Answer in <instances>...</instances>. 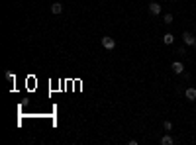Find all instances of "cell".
Here are the masks:
<instances>
[{"label": "cell", "mask_w": 196, "mask_h": 145, "mask_svg": "<svg viewBox=\"0 0 196 145\" xmlns=\"http://www.w3.org/2000/svg\"><path fill=\"white\" fill-rule=\"evenodd\" d=\"M163 127H165V131H171V130H173V124H171L169 120H167V122L163 124Z\"/></svg>", "instance_id": "cell-10"}, {"label": "cell", "mask_w": 196, "mask_h": 145, "mask_svg": "<svg viewBox=\"0 0 196 145\" xmlns=\"http://www.w3.org/2000/svg\"><path fill=\"white\" fill-rule=\"evenodd\" d=\"M182 39H184L186 45H190V47H196V37L190 34V31H182Z\"/></svg>", "instance_id": "cell-2"}, {"label": "cell", "mask_w": 196, "mask_h": 145, "mask_svg": "<svg viewBox=\"0 0 196 145\" xmlns=\"http://www.w3.org/2000/svg\"><path fill=\"white\" fill-rule=\"evenodd\" d=\"M171 69H173L174 74H182V73H184V65H182L181 61H174V63L171 65Z\"/></svg>", "instance_id": "cell-3"}, {"label": "cell", "mask_w": 196, "mask_h": 145, "mask_svg": "<svg viewBox=\"0 0 196 145\" xmlns=\"http://www.w3.org/2000/svg\"><path fill=\"white\" fill-rule=\"evenodd\" d=\"M6 78H8V81H12V82H14V73H10V71H6Z\"/></svg>", "instance_id": "cell-11"}, {"label": "cell", "mask_w": 196, "mask_h": 145, "mask_svg": "<svg viewBox=\"0 0 196 145\" xmlns=\"http://www.w3.org/2000/svg\"><path fill=\"white\" fill-rule=\"evenodd\" d=\"M149 14H153V16L161 14V4H157V2H151V4H149Z\"/></svg>", "instance_id": "cell-5"}, {"label": "cell", "mask_w": 196, "mask_h": 145, "mask_svg": "<svg viewBox=\"0 0 196 145\" xmlns=\"http://www.w3.org/2000/svg\"><path fill=\"white\" fill-rule=\"evenodd\" d=\"M100 43H102V47L104 49H108V51H112V49H114L116 47V39H114V37H102V39H100Z\"/></svg>", "instance_id": "cell-1"}, {"label": "cell", "mask_w": 196, "mask_h": 145, "mask_svg": "<svg viewBox=\"0 0 196 145\" xmlns=\"http://www.w3.org/2000/svg\"><path fill=\"white\" fill-rule=\"evenodd\" d=\"M173 41H174V35H173V34H165V35H163V43H165V45H171Z\"/></svg>", "instance_id": "cell-8"}, {"label": "cell", "mask_w": 196, "mask_h": 145, "mask_svg": "<svg viewBox=\"0 0 196 145\" xmlns=\"http://www.w3.org/2000/svg\"><path fill=\"white\" fill-rule=\"evenodd\" d=\"M51 12L53 14H61V12H63V4L61 2H53L51 4Z\"/></svg>", "instance_id": "cell-6"}, {"label": "cell", "mask_w": 196, "mask_h": 145, "mask_svg": "<svg viewBox=\"0 0 196 145\" xmlns=\"http://www.w3.org/2000/svg\"><path fill=\"white\" fill-rule=\"evenodd\" d=\"M184 96H186V100H188V102H194L196 100V88H192V86L186 88L184 90Z\"/></svg>", "instance_id": "cell-4"}, {"label": "cell", "mask_w": 196, "mask_h": 145, "mask_svg": "<svg viewBox=\"0 0 196 145\" xmlns=\"http://www.w3.org/2000/svg\"><path fill=\"white\" fill-rule=\"evenodd\" d=\"M163 22L167 24V26H171V24H173V14H165L163 16Z\"/></svg>", "instance_id": "cell-9"}, {"label": "cell", "mask_w": 196, "mask_h": 145, "mask_svg": "<svg viewBox=\"0 0 196 145\" xmlns=\"http://www.w3.org/2000/svg\"><path fill=\"white\" fill-rule=\"evenodd\" d=\"M173 143H174V139L171 137L169 133H167V135H163V137H161V145H173Z\"/></svg>", "instance_id": "cell-7"}]
</instances>
